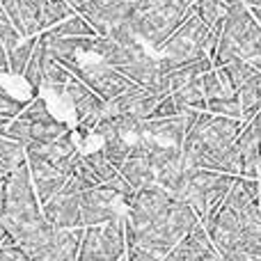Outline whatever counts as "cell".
I'll return each instance as SVG.
<instances>
[{"instance_id":"obj_3","label":"cell","mask_w":261,"mask_h":261,"mask_svg":"<svg viewBox=\"0 0 261 261\" xmlns=\"http://www.w3.org/2000/svg\"><path fill=\"white\" fill-rule=\"evenodd\" d=\"M193 9L190 0H142L126 18L135 37L158 50Z\"/></svg>"},{"instance_id":"obj_19","label":"cell","mask_w":261,"mask_h":261,"mask_svg":"<svg viewBox=\"0 0 261 261\" xmlns=\"http://www.w3.org/2000/svg\"><path fill=\"white\" fill-rule=\"evenodd\" d=\"M0 3L21 37H35L41 32L39 16L46 0H0Z\"/></svg>"},{"instance_id":"obj_4","label":"cell","mask_w":261,"mask_h":261,"mask_svg":"<svg viewBox=\"0 0 261 261\" xmlns=\"http://www.w3.org/2000/svg\"><path fill=\"white\" fill-rule=\"evenodd\" d=\"M211 28L190 9L188 16L181 21V25L167 37V41L158 48V67L163 73H170L172 69L181 67V64L190 62V60L199 58L206 53V39Z\"/></svg>"},{"instance_id":"obj_9","label":"cell","mask_w":261,"mask_h":261,"mask_svg":"<svg viewBox=\"0 0 261 261\" xmlns=\"http://www.w3.org/2000/svg\"><path fill=\"white\" fill-rule=\"evenodd\" d=\"M81 193L83 188L78 186V181L69 176L62 188L46 204H41L44 218L55 227H85L81 213Z\"/></svg>"},{"instance_id":"obj_14","label":"cell","mask_w":261,"mask_h":261,"mask_svg":"<svg viewBox=\"0 0 261 261\" xmlns=\"http://www.w3.org/2000/svg\"><path fill=\"white\" fill-rule=\"evenodd\" d=\"M241 151V176L261 179V117H252L243 124L236 138Z\"/></svg>"},{"instance_id":"obj_29","label":"cell","mask_w":261,"mask_h":261,"mask_svg":"<svg viewBox=\"0 0 261 261\" xmlns=\"http://www.w3.org/2000/svg\"><path fill=\"white\" fill-rule=\"evenodd\" d=\"M81 156H83V161H85V165L92 170V174L99 179V184L108 181L110 176H115L119 172L117 167H115L113 163L106 158V153L101 151V147L99 149H92V151H81Z\"/></svg>"},{"instance_id":"obj_40","label":"cell","mask_w":261,"mask_h":261,"mask_svg":"<svg viewBox=\"0 0 261 261\" xmlns=\"http://www.w3.org/2000/svg\"><path fill=\"white\" fill-rule=\"evenodd\" d=\"M12 172H14V170H9V167L5 165V163H0V181H3V179H7V176L12 174Z\"/></svg>"},{"instance_id":"obj_39","label":"cell","mask_w":261,"mask_h":261,"mask_svg":"<svg viewBox=\"0 0 261 261\" xmlns=\"http://www.w3.org/2000/svg\"><path fill=\"white\" fill-rule=\"evenodd\" d=\"M12 115H7V113H0V135H5L7 133V126H9V122H12Z\"/></svg>"},{"instance_id":"obj_41","label":"cell","mask_w":261,"mask_h":261,"mask_svg":"<svg viewBox=\"0 0 261 261\" xmlns=\"http://www.w3.org/2000/svg\"><path fill=\"white\" fill-rule=\"evenodd\" d=\"M250 7H261V0H245Z\"/></svg>"},{"instance_id":"obj_25","label":"cell","mask_w":261,"mask_h":261,"mask_svg":"<svg viewBox=\"0 0 261 261\" xmlns=\"http://www.w3.org/2000/svg\"><path fill=\"white\" fill-rule=\"evenodd\" d=\"M46 32L58 35V37H94V35H99V32L92 28V23L78 12H73L71 16L62 18V21L55 23V25L48 28Z\"/></svg>"},{"instance_id":"obj_21","label":"cell","mask_w":261,"mask_h":261,"mask_svg":"<svg viewBox=\"0 0 261 261\" xmlns=\"http://www.w3.org/2000/svg\"><path fill=\"white\" fill-rule=\"evenodd\" d=\"M23 119V117H21ZM28 124V144H39V142H50V140L60 138L62 133H67L69 126L67 122L46 115V117H37V119H23Z\"/></svg>"},{"instance_id":"obj_43","label":"cell","mask_w":261,"mask_h":261,"mask_svg":"<svg viewBox=\"0 0 261 261\" xmlns=\"http://www.w3.org/2000/svg\"><path fill=\"white\" fill-rule=\"evenodd\" d=\"M190 3H195V0H190Z\"/></svg>"},{"instance_id":"obj_6","label":"cell","mask_w":261,"mask_h":261,"mask_svg":"<svg viewBox=\"0 0 261 261\" xmlns=\"http://www.w3.org/2000/svg\"><path fill=\"white\" fill-rule=\"evenodd\" d=\"M239 174H227V172L206 170V167H190L188 170V186L184 193V202H188L195 208L199 220H204L208 208V199L218 190H229L234 186Z\"/></svg>"},{"instance_id":"obj_2","label":"cell","mask_w":261,"mask_h":261,"mask_svg":"<svg viewBox=\"0 0 261 261\" xmlns=\"http://www.w3.org/2000/svg\"><path fill=\"white\" fill-rule=\"evenodd\" d=\"M46 218L32 186L28 163H23L7 176V211L0 218V225L16 239V243H21Z\"/></svg>"},{"instance_id":"obj_38","label":"cell","mask_w":261,"mask_h":261,"mask_svg":"<svg viewBox=\"0 0 261 261\" xmlns=\"http://www.w3.org/2000/svg\"><path fill=\"white\" fill-rule=\"evenodd\" d=\"M5 76H12L9 73V60H7V48H5V44L0 41V78Z\"/></svg>"},{"instance_id":"obj_30","label":"cell","mask_w":261,"mask_h":261,"mask_svg":"<svg viewBox=\"0 0 261 261\" xmlns=\"http://www.w3.org/2000/svg\"><path fill=\"white\" fill-rule=\"evenodd\" d=\"M76 9L67 3V0H46L44 7H41V16H39V28L41 32L53 28L55 23H60L62 18L71 16Z\"/></svg>"},{"instance_id":"obj_5","label":"cell","mask_w":261,"mask_h":261,"mask_svg":"<svg viewBox=\"0 0 261 261\" xmlns=\"http://www.w3.org/2000/svg\"><path fill=\"white\" fill-rule=\"evenodd\" d=\"M126 257V213L110 218L103 225H87L83 229L81 261H117Z\"/></svg>"},{"instance_id":"obj_36","label":"cell","mask_w":261,"mask_h":261,"mask_svg":"<svg viewBox=\"0 0 261 261\" xmlns=\"http://www.w3.org/2000/svg\"><path fill=\"white\" fill-rule=\"evenodd\" d=\"M172 115H179V108H176L172 94H165L161 101H158L156 108H153L151 117H172Z\"/></svg>"},{"instance_id":"obj_28","label":"cell","mask_w":261,"mask_h":261,"mask_svg":"<svg viewBox=\"0 0 261 261\" xmlns=\"http://www.w3.org/2000/svg\"><path fill=\"white\" fill-rule=\"evenodd\" d=\"M206 110L213 115H225V117L241 119L243 110H241V99L236 92H225L220 96H211L206 99Z\"/></svg>"},{"instance_id":"obj_37","label":"cell","mask_w":261,"mask_h":261,"mask_svg":"<svg viewBox=\"0 0 261 261\" xmlns=\"http://www.w3.org/2000/svg\"><path fill=\"white\" fill-rule=\"evenodd\" d=\"M0 259H14V261H30V257H28V252L21 248L18 243L14 245H5V248H0Z\"/></svg>"},{"instance_id":"obj_20","label":"cell","mask_w":261,"mask_h":261,"mask_svg":"<svg viewBox=\"0 0 261 261\" xmlns=\"http://www.w3.org/2000/svg\"><path fill=\"white\" fill-rule=\"evenodd\" d=\"M85 227H55L50 245L41 254V261H73L78 259L81 239Z\"/></svg>"},{"instance_id":"obj_33","label":"cell","mask_w":261,"mask_h":261,"mask_svg":"<svg viewBox=\"0 0 261 261\" xmlns=\"http://www.w3.org/2000/svg\"><path fill=\"white\" fill-rule=\"evenodd\" d=\"M23 37H21V32L14 28V23H12V18L7 16V12H5V7H3V3H0V41L5 44V48H14V46L21 41Z\"/></svg>"},{"instance_id":"obj_24","label":"cell","mask_w":261,"mask_h":261,"mask_svg":"<svg viewBox=\"0 0 261 261\" xmlns=\"http://www.w3.org/2000/svg\"><path fill=\"white\" fill-rule=\"evenodd\" d=\"M239 99H241V110H243V122H250L261 113V73L252 76L245 85L239 87Z\"/></svg>"},{"instance_id":"obj_27","label":"cell","mask_w":261,"mask_h":261,"mask_svg":"<svg viewBox=\"0 0 261 261\" xmlns=\"http://www.w3.org/2000/svg\"><path fill=\"white\" fill-rule=\"evenodd\" d=\"M37 39L39 37H23L21 41H18L14 48L7 50V60H9V73H12L14 78H21L23 76V69H25L28 60L32 58V53H35L37 48Z\"/></svg>"},{"instance_id":"obj_26","label":"cell","mask_w":261,"mask_h":261,"mask_svg":"<svg viewBox=\"0 0 261 261\" xmlns=\"http://www.w3.org/2000/svg\"><path fill=\"white\" fill-rule=\"evenodd\" d=\"M234 3L236 0H195L193 9L208 28H216L222 23V18L227 16V12Z\"/></svg>"},{"instance_id":"obj_23","label":"cell","mask_w":261,"mask_h":261,"mask_svg":"<svg viewBox=\"0 0 261 261\" xmlns=\"http://www.w3.org/2000/svg\"><path fill=\"white\" fill-rule=\"evenodd\" d=\"M208 69H213V60L208 53H202L199 58L190 60V62L181 64V67L172 69L170 73H167V78H170V92H174L176 87L186 85V83L195 81L197 76H202L204 71H208Z\"/></svg>"},{"instance_id":"obj_22","label":"cell","mask_w":261,"mask_h":261,"mask_svg":"<svg viewBox=\"0 0 261 261\" xmlns=\"http://www.w3.org/2000/svg\"><path fill=\"white\" fill-rule=\"evenodd\" d=\"M170 94L174 99L179 113H186V110H206V94H204V87H202V76L176 87Z\"/></svg>"},{"instance_id":"obj_12","label":"cell","mask_w":261,"mask_h":261,"mask_svg":"<svg viewBox=\"0 0 261 261\" xmlns=\"http://www.w3.org/2000/svg\"><path fill=\"white\" fill-rule=\"evenodd\" d=\"M167 261H202V259H220V252L213 245L204 222H195L190 231L165 254Z\"/></svg>"},{"instance_id":"obj_15","label":"cell","mask_w":261,"mask_h":261,"mask_svg":"<svg viewBox=\"0 0 261 261\" xmlns=\"http://www.w3.org/2000/svg\"><path fill=\"white\" fill-rule=\"evenodd\" d=\"M163 96L156 92L147 90L142 85H133L128 90H124L119 96H115L113 101L106 103L108 113H122V115H133L138 119H149L153 113V108L158 106Z\"/></svg>"},{"instance_id":"obj_10","label":"cell","mask_w":261,"mask_h":261,"mask_svg":"<svg viewBox=\"0 0 261 261\" xmlns=\"http://www.w3.org/2000/svg\"><path fill=\"white\" fill-rule=\"evenodd\" d=\"M76 78H81L85 85H90L92 90H94L96 94L106 101V103L113 101L115 96H119L124 90H128V87L135 85L128 76H124L119 69L106 64L103 60H99V62L81 64V71L76 73Z\"/></svg>"},{"instance_id":"obj_44","label":"cell","mask_w":261,"mask_h":261,"mask_svg":"<svg viewBox=\"0 0 261 261\" xmlns=\"http://www.w3.org/2000/svg\"><path fill=\"white\" fill-rule=\"evenodd\" d=\"M259 117H261V113H259Z\"/></svg>"},{"instance_id":"obj_35","label":"cell","mask_w":261,"mask_h":261,"mask_svg":"<svg viewBox=\"0 0 261 261\" xmlns=\"http://www.w3.org/2000/svg\"><path fill=\"white\" fill-rule=\"evenodd\" d=\"M23 106H25V101L14 96L7 87L0 85V113H7V115H12V117H16L23 110Z\"/></svg>"},{"instance_id":"obj_18","label":"cell","mask_w":261,"mask_h":261,"mask_svg":"<svg viewBox=\"0 0 261 261\" xmlns=\"http://www.w3.org/2000/svg\"><path fill=\"white\" fill-rule=\"evenodd\" d=\"M188 130V110L172 117H149L142 122V135L158 140L163 144H174L181 147Z\"/></svg>"},{"instance_id":"obj_11","label":"cell","mask_w":261,"mask_h":261,"mask_svg":"<svg viewBox=\"0 0 261 261\" xmlns=\"http://www.w3.org/2000/svg\"><path fill=\"white\" fill-rule=\"evenodd\" d=\"M119 202H124L122 195L115 190L106 188V186H92L81 193V213H83V225H103L110 218L119 216ZM126 204V202H124Z\"/></svg>"},{"instance_id":"obj_8","label":"cell","mask_w":261,"mask_h":261,"mask_svg":"<svg viewBox=\"0 0 261 261\" xmlns=\"http://www.w3.org/2000/svg\"><path fill=\"white\" fill-rule=\"evenodd\" d=\"M67 99H69V103H71L73 113H76V119H78L76 133L81 135V140H87L92 135V128H94L96 119L103 115L106 101L101 99L90 85H85V83L76 76H71V81L67 83Z\"/></svg>"},{"instance_id":"obj_7","label":"cell","mask_w":261,"mask_h":261,"mask_svg":"<svg viewBox=\"0 0 261 261\" xmlns=\"http://www.w3.org/2000/svg\"><path fill=\"white\" fill-rule=\"evenodd\" d=\"M140 3L142 0H69V5L83 14L99 35H108L113 25L126 21Z\"/></svg>"},{"instance_id":"obj_34","label":"cell","mask_w":261,"mask_h":261,"mask_svg":"<svg viewBox=\"0 0 261 261\" xmlns=\"http://www.w3.org/2000/svg\"><path fill=\"white\" fill-rule=\"evenodd\" d=\"M202 87H204L206 99H211V96H220V94H225V92H229L227 90V85L222 83L218 69H208V71L202 73Z\"/></svg>"},{"instance_id":"obj_42","label":"cell","mask_w":261,"mask_h":261,"mask_svg":"<svg viewBox=\"0 0 261 261\" xmlns=\"http://www.w3.org/2000/svg\"><path fill=\"white\" fill-rule=\"evenodd\" d=\"M3 236H5V227L0 225V239H3Z\"/></svg>"},{"instance_id":"obj_17","label":"cell","mask_w":261,"mask_h":261,"mask_svg":"<svg viewBox=\"0 0 261 261\" xmlns=\"http://www.w3.org/2000/svg\"><path fill=\"white\" fill-rule=\"evenodd\" d=\"M28 149H32V151H37L41 158H46L48 163H53L58 170H62L64 174H71L73 170V163H76V158L81 156V151H78L76 142H73V133L71 130H67V133H62L60 138L50 140V142H39V144H25Z\"/></svg>"},{"instance_id":"obj_1","label":"cell","mask_w":261,"mask_h":261,"mask_svg":"<svg viewBox=\"0 0 261 261\" xmlns=\"http://www.w3.org/2000/svg\"><path fill=\"white\" fill-rule=\"evenodd\" d=\"M241 119L213 115L208 110H188V130H186L181 151L190 167L241 174L239 138Z\"/></svg>"},{"instance_id":"obj_31","label":"cell","mask_w":261,"mask_h":261,"mask_svg":"<svg viewBox=\"0 0 261 261\" xmlns=\"http://www.w3.org/2000/svg\"><path fill=\"white\" fill-rule=\"evenodd\" d=\"M101 151H103L106 158L119 170L130 153V140L124 138V135H108V138H103Z\"/></svg>"},{"instance_id":"obj_16","label":"cell","mask_w":261,"mask_h":261,"mask_svg":"<svg viewBox=\"0 0 261 261\" xmlns=\"http://www.w3.org/2000/svg\"><path fill=\"white\" fill-rule=\"evenodd\" d=\"M119 172L133 188H142V186L156 181V172H153V165L147 156V144H144L142 135L130 140V153L124 161V165L119 167Z\"/></svg>"},{"instance_id":"obj_13","label":"cell","mask_w":261,"mask_h":261,"mask_svg":"<svg viewBox=\"0 0 261 261\" xmlns=\"http://www.w3.org/2000/svg\"><path fill=\"white\" fill-rule=\"evenodd\" d=\"M25 163H28V170H30V179H32V186H35V193L41 204L48 202L64 186V181L69 179L62 170H58L53 163H48L46 158H41L39 153L28 147H25Z\"/></svg>"},{"instance_id":"obj_32","label":"cell","mask_w":261,"mask_h":261,"mask_svg":"<svg viewBox=\"0 0 261 261\" xmlns=\"http://www.w3.org/2000/svg\"><path fill=\"white\" fill-rule=\"evenodd\" d=\"M0 163H5L9 170H16L18 165H23L25 163V144L16 142L7 135H0Z\"/></svg>"}]
</instances>
